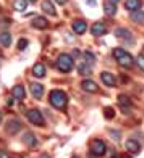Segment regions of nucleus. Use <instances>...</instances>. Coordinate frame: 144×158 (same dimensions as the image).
<instances>
[{"label": "nucleus", "mask_w": 144, "mask_h": 158, "mask_svg": "<svg viewBox=\"0 0 144 158\" xmlns=\"http://www.w3.org/2000/svg\"><path fill=\"white\" fill-rule=\"evenodd\" d=\"M49 102H50V105H52L54 108L65 110L67 105H68V95L65 94L63 90H60V89H54L49 94Z\"/></svg>", "instance_id": "f257e3e1"}, {"label": "nucleus", "mask_w": 144, "mask_h": 158, "mask_svg": "<svg viewBox=\"0 0 144 158\" xmlns=\"http://www.w3.org/2000/svg\"><path fill=\"white\" fill-rule=\"evenodd\" d=\"M55 66H57V69H59L60 73H70V71L73 69V66H75V60H73L71 55L62 53V55H59V58H57Z\"/></svg>", "instance_id": "f03ea898"}, {"label": "nucleus", "mask_w": 144, "mask_h": 158, "mask_svg": "<svg viewBox=\"0 0 144 158\" xmlns=\"http://www.w3.org/2000/svg\"><path fill=\"white\" fill-rule=\"evenodd\" d=\"M26 116H28V121H29L31 124H34V126H37V127H44L46 126V119H44V116H42L41 110H37V108L28 110Z\"/></svg>", "instance_id": "7ed1b4c3"}, {"label": "nucleus", "mask_w": 144, "mask_h": 158, "mask_svg": "<svg viewBox=\"0 0 144 158\" xmlns=\"http://www.w3.org/2000/svg\"><path fill=\"white\" fill-rule=\"evenodd\" d=\"M89 150H91V153L94 156H104L105 152H107V145H105L104 140L94 139V140H91V143H89Z\"/></svg>", "instance_id": "20e7f679"}, {"label": "nucleus", "mask_w": 144, "mask_h": 158, "mask_svg": "<svg viewBox=\"0 0 144 158\" xmlns=\"http://www.w3.org/2000/svg\"><path fill=\"white\" fill-rule=\"evenodd\" d=\"M21 127H23V124H21V121L16 119V118H11L8 123L5 124V131L7 134H10V135H15L21 131Z\"/></svg>", "instance_id": "39448f33"}, {"label": "nucleus", "mask_w": 144, "mask_h": 158, "mask_svg": "<svg viewBox=\"0 0 144 158\" xmlns=\"http://www.w3.org/2000/svg\"><path fill=\"white\" fill-rule=\"evenodd\" d=\"M91 34L96 35V37H102V35L107 34V26L102 21H96V23L91 26Z\"/></svg>", "instance_id": "423d86ee"}, {"label": "nucleus", "mask_w": 144, "mask_h": 158, "mask_svg": "<svg viewBox=\"0 0 144 158\" xmlns=\"http://www.w3.org/2000/svg\"><path fill=\"white\" fill-rule=\"evenodd\" d=\"M80 85H81V89L84 92H89V94H96V92H99V85L92 81V79H83Z\"/></svg>", "instance_id": "0eeeda50"}, {"label": "nucleus", "mask_w": 144, "mask_h": 158, "mask_svg": "<svg viewBox=\"0 0 144 158\" xmlns=\"http://www.w3.org/2000/svg\"><path fill=\"white\" fill-rule=\"evenodd\" d=\"M115 60H117V61H118V64H120V66H123V68H131V66H133V63H134L133 56L129 55V53L126 52V50H125V52L121 53L120 56H118V58H115Z\"/></svg>", "instance_id": "6e6552de"}, {"label": "nucleus", "mask_w": 144, "mask_h": 158, "mask_svg": "<svg viewBox=\"0 0 144 158\" xmlns=\"http://www.w3.org/2000/svg\"><path fill=\"white\" fill-rule=\"evenodd\" d=\"M100 81H102L107 87H115V85H117V79H115V76L110 71H102V73H100Z\"/></svg>", "instance_id": "1a4fd4ad"}, {"label": "nucleus", "mask_w": 144, "mask_h": 158, "mask_svg": "<svg viewBox=\"0 0 144 158\" xmlns=\"http://www.w3.org/2000/svg\"><path fill=\"white\" fill-rule=\"evenodd\" d=\"M125 148L128 150L129 153H133V155H138L141 152V143L136 140V139H128L125 142Z\"/></svg>", "instance_id": "9d476101"}, {"label": "nucleus", "mask_w": 144, "mask_h": 158, "mask_svg": "<svg viewBox=\"0 0 144 158\" xmlns=\"http://www.w3.org/2000/svg\"><path fill=\"white\" fill-rule=\"evenodd\" d=\"M71 27H73V31L75 34H84L86 29H88V24H86V21L84 19H75L73 21V24H71Z\"/></svg>", "instance_id": "9b49d317"}, {"label": "nucleus", "mask_w": 144, "mask_h": 158, "mask_svg": "<svg viewBox=\"0 0 144 158\" xmlns=\"http://www.w3.org/2000/svg\"><path fill=\"white\" fill-rule=\"evenodd\" d=\"M118 105L121 106V110L125 113H129V110H131V100H129V97L125 95V94L118 95Z\"/></svg>", "instance_id": "f8f14e48"}, {"label": "nucleus", "mask_w": 144, "mask_h": 158, "mask_svg": "<svg viewBox=\"0 0 144 158\" xmlns=\"http://www.w3.org/2000/svg\"><path fill=\"white\" fill-rule=\"evenodd\" d=\"M11 95H13V98L15 100H24V97H26V90H24V87L21 84H16L15 87L11 89Z\"/></svg>", "instance_id": "ddd939ff"}, {"label": "nucleus", "mask_w": 144, "mask_h": 158, "mask_svg": "<svg viewBox=\"0 0 144 158\" xmlns=\"http://www.w3.org/2000/svg\"><path fill=\"white\" fill-rule=\"evenodd\" d=\"M31 24H33V27H36V29H47V27H49V21L44 16H36L31 21Z\"/></svg>", "instance_id": "4468645a"}, {"label": "nucleus", "mask_w": 144, "mask_h": 158, "mask_svg": "<svg viewBox=\"0 0 144 158\" xmlns=\"http://www.w3.org/2000/svg\"><path fill=\"white\" fill-rule=\"evenodd\" d=\"M47 73V69H46V64L44 63H36L34 66H33V76L34 77H44Z\"/></svg>", "instance_id": "2eb2a0df"}, {"label": "nucleus", "mask_w": 144, "mask_h": 158, "mask_svg": "<svg viewBox=\"0 0 144 158\" xmlns=\"http://www.w3.org/2000/svg\"><path fill=\"white\" fill-rule=\"evenodd\" d=\"M31 94L34 98H42V95H44V85L39 82H33L31 84Z\"/></svg>", "instance_id": "dca6fc26"}, {"label": "nucleus", "mask_w": 144, "mask_h": 158, "mask_svg": "<svg viewBox=\"0 0 144 158\" xmlns=\"http://www.w3.org/2000/svg\"><path fill=\"white\" fill-rule=\"evenodd\" d=\"M23 143L28 147H34L36 143H37V139H36V135L31 132V131H26L23 134Z\"/></svg>", "instance_id": "f3484780"}, {"label": "nucleus", "mask_w": 144, "mask_h": 158, "mask_svg": "<svg viewBox=\"0 0 144 158\" xmlns=\"http://www.w3.org/2000/svg\"><path fill=\"white\" fill-rule=\"evenodd\" d=\"M129 18H131L133 23H138V24H142L144 23V11L139 8V10H133L129 13Z\"/></svg>", "instance_id": "a211bd4d"}, {"label": "nucleus", "mask_w": 144, "mask_h": 158, "mask_svg": "<svg viewBox=\"0 0 144 158\" xmlns=\"http://www.w3.org/2000/svg\"><path fill=\"white\" fill-rule=\"evenodd\" d=\"M104 11H105V15L113 16L117 13V3L110 2V0H104Z\"/></svg>", "instance_id": "6ab92c4d"}, {"label": "nucleus", "mask_w": 144, "mask_h": 158, "mask_svg": "<svg viewBox=\"0 0 144 158\" xmlns=\"http://www.w3.org/2000/svg\"><path fill=\"white\" fill-rule=\"evenodd\" d=\"M115 35H117L118 39H125V40H133L131 37V32H129L126 27H117L115 29Z\"/></svg>", "instance_id": "aec40b11"}, {"label": "nucleus", "mask_w": 144, "mask_h": 158, "mask_svg": "<svg viewBox=\"0 0 144 158\" xmlns=\"http://www.w3.org/2000/svg\"><path fill=\"white\" fill-rule=\"evenodd\" d=\"M41 6H42V10H44L47 15H50V16H55L57 15V11L54 8V3L50 2V0H44V2L41 3Z\"/></svg>", "instance_id": "412c9836"}, {"label": "nucleus", "mask_w": 144, "mask_h": 158, "mask_svg": "<svg viewBox=\"0 0 144 158\" xmlns=\"http://www.w3.org/2000/svg\"><path fill=\"white\" fill-rule=\"evenodd\" d=\"M78 73H80L81 76H89V74L92 73L91 64H89V63H86V61H81L80 64H78Z\"/></svg>", "instance_id": "4be33fe9"}, {"label": "nucleus", "mask_w": 144, "mask_h": 158, "mask_svg": "<svg viewBox=\"0 0 144 158\" xmlns=\"http://www.w3.org/2000/svg\"><path fill=\"white\" fill-rule=\"evenodd\" d=\"M142 2L141 0H125V8L128 11H133V10H139L141 8Z\"/></svg>", "instance_id": "5701e85b"}, {"label": "nucleus", "mask_w": 144, "mask_h": 158, "mask_svg": "<svg viewBox=\"0 0 144 158\" xmlns=\"http://www.w3.org/2000/svg\"><path fill=\"white\" fill-rule=\"evenodd\" d=\"M11 44V34L10 32H2L0 34V45L2 47H10Z\"/></svg>", "instance_id": "b1692460"}, {"label": "nucleus", "mask_w": 144, "mask_h": 158, "mask_svg": "<svg viewBox=\"0 0 144 158\" xmlns=\"http://www.w3.org/2000/svg\"><path fill=\"white\" fill-rule=\"evenodd\" d=\"M28 0H15V3H13V8H15L16 11H24L28 8Z\"/></svg>", "instance_id": "393cba45"}, {"label": "nucleus", "mask_w": 144, "mask_h": 158, "mask_svg": "<svg viewBox=\"0 0 144 158\" xmlns=\"http://www.w3.org/2000/svg\"><path fill=\"white\" fill-rule=\"evenodd\" d=\"M83 56H84V61H86V63L94 64V61H96V56H94V53H92V52H89V50H86V52L83 53Z\"/></svg>", "instance_id": "a878e982"}, {"label": "nucleus", "mask_w": 144, "mask_h": 158, "mask_svg": "<svg viewBox=\"0 0 144 158\" xmlns=\"http://www.w3.org/2000/svg\"><path fill=\"white\" fill-rule=\"evenodd\" d=\"M104 116H105V119H113L115 110L112 108V106H105V108H104Z\"/></svg>", "instance_id": "bb28decb"}, {"label": "nucleus", "mask_w": 144, "mask_h": 158, "mask_svg": "<svg viewBox=\"0 0 144 158\" xmlns=\"http://www.w3.org/2000/svg\"><path fill=\"white\" fill-rule=\"evenodd\" d=\"M136 64L139 66L141 71H144V55L142 53H139L138 56H136Z\"/></svg>", "instance_id": "cd10ccee"}, {"label": "nucleus", "mask_w": 144, "mask_h": 158, "mask_svg": "<svg viewBox=\"0 0 144 158\" xmlns=\"http://www.w3.org/2000/svg\"><path fill=\"white\" fill-rule=\"evenodd\" d=\"M28 44H29V42H28V39L21 37V39L18 40V50H24V48L28 47Z\"/></svg>", "instance_id": "c85d7f7f"}, {"label": "nucleus", "mask_w": 144, "mask_h": 158, "mask_svg": "<svg viewBox=\"0 0 144 158\" xmlns=\"http://www.w3.org/2000/svg\"><path fill=\"white\" fill-rule=\"evenodd\" d=\"M110 135H112L113 140H120V135H121V134H120L118 131H110Z\"/></svg>", "instance_id": "c756f323"}, {"label": "nucleus", "mask_w": 144, "mask_h": 158, "mask_svg": "<svg viewBox=\"0 0 144 158\" xmlns=\"http://www.w3.org/2000/svg\"><path fill=\"white\" fill-rule=\"evenodd\" d=\"M54 2H57V3H59V5H63V3H67L68 0H54Z\"/></svg>", "instance_id": "7c9ffc66"}, {"label": "nucleus", "mask_w": 144, "mask_h": 158, "mask_svg": "<svg viewBox=\"0 0 144 158\" xmlns=\"http://www.w3.org/2000/svg\"><path fill=\"white\" fill-rule=\"evenodd\" d=\"M0 158H10L8 153H5V152H0Z\"/></svg>", "instance_id": "2f4dec72"}, {"label": "nucleus", "mask_w": 144, "mask_h": 158, "mask_svg": "<svg viewBox=\"0 0 144 158\" xmlns=\"http://www.w3.org/2000/svg\"><path fill=\"white\" fill-rule=\"evenodd\" d=\"M39 158H52V156H50V155H47V153H42Z\"/></svg>", "instance_id": "473e14b6"}, {"label": "nucleus", "mask_w": 144, "mask_h": 158, "mask_svg": "<svg viewBox=\"0 0 144 158\" xmlns=\"http://www.w3.org/2000/svg\"><path fill=\"white\" fill-rule=\"evenodd\" d=\"M2 118H3V116H2V111H0V124H2Z\"/></svg>", "instance_id": "72a5a7b5"}, {"label": "nucleus", "mask_w": 144, "mask_h": 158, "mask_svg": "<svg viewBox=\"0 0 144 158\" xmlns=\"http://www.w3.org/2000/svg\"><path fill=\"white\" fill-rule=\"evenodd\" d=\"M28 2H29V3H34V2H37V0H28Z\"/></svg>", "instance_id": "f704fd0d"}, {"label": "nucleus", "mask_w": 144, "mask_h": 158, "mask_svg": "<svg viewBox=\"0 0 144 158\" xmlns=\"http://www.w3.org/2000/svg\"><path fill=\"white\" fill-rule=\"evenodd\" d=\"M88 3H92V5H94V0H88Z\"/></svg>", "instance_id": "c9c22d12"}, {"label": "nucleus", "mask_w": 144, "mask_h": 158, "mask_svg": "<svg viewBox=\"0 0 144 158\" xmlns=\"http://www.w3.org/2000/svg\"><path fill=\"white\" fill-rule=\"evenodd\" d=\"M110 2H113V3H118V0H110Z\"/></svg>", "instance_id": "e433bc0d"}, {"label": "nucleus", "mask_w": 144, "mask_h": 158, "mask_svg": "<svg viewBox=\"0 0 144 158\" xmlns=\"http://www.w3.org/2000/svg\"><path fill=\"white\" fill-rule=\"evenodd\" d=\"M113 158H120V156H113Z\"/></svg>", "instance_id": "4c0bfd02"}, {"label": "nucleus", "mask_w": 144, "mask_h": 158, "mask_svg": "<svg viewBox=\"0 0 144 158\" xmlns=\"http://www.w3.org/2000/svg\"><path fill=\"white\" fill-rule=\"evenodd\" d=\"M142 55H144V50H142Z\"/></svg>", "instance_id": "58836bf2"}]
</instances>
